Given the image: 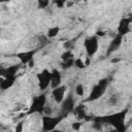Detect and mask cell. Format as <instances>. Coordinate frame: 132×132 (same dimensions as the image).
I'll return each mask as SVG.
<instances>
[{
	"mask_svg": "<svg viewBox=\"0 0 132 132\" xmlns=\"http://www.w3.org/2000/svg\"><path fill=\"white\" fill-rule=\"evenodd\" d=\"M126 114H127V109L118 111V112L112 113V114L104 116L101 118H96V121H98L102 124L110 125L118 131H124L126 129V127H125Z\"/></svg>",
	"mask_w": 132,
	"mask_h": 132,
	"instance_id": "6da1fadb",
	"label": "cell"
},
{
	"mask_svg": "<svg viewBox=\"0 0 132 132\" xmlns=\"http://www.w3.org/2000/svg\"><path fill=\"white\" fill-rule=\"evenodd\" d=\"M108 85H109L108 77H104V78L100 79L96 85L93 86V88L90 91V94L87 98V101H95V100H98L99 98H101L104 95Z\"/></svg>",
	"mask_w": 132,
	"mask_h": 132,
	"instance_id": "7a4b0ae2",
	"label": "cell"
},
{
	"mask_svg": "<svg viewBox=\"0 0 132 132\" xmlns=\"http://www.w3.org/2000/svg\"><path fill=\"white\" fill-rule=\"evenodd\" d=\"M98 37L99 36L97 34H95V35L87 37L84 40V47H85L86 54L90 58H92L98 52V48H99V38Z\"/></svg>",
	"mask_w": 132,
	"mask_h": 132,
	"instance_id": "3957f363",
	"label": "cell"
},
{
	"mask_svg": "<svg viewBox=\"0 0 132 132\" xmlns=\"http://www.w3.org/2000/svg\"><path fill=\"white\" fill-rule=\"evenodd\" d=\"M64 119L61 114L52 117V114H44L41 117V124H42V130L43 131H52L54 130Z\"/></svg>",
	"mask_w": 132,
	"mask_h": 132,
	"instance_id": "277c9868",
	"label": "cell"
},
{
	"mask_svg": "<svg viewBox=\"0 0 132 132\" xmlns=\"http://www.w3.org/2000/svg\"><path fill=\"white\" fill-rule=\"evenodd\" d=\"M46 106V96L45 94H40L38 96H36L33 101L32 104L29 108V113H39L42 112L44 110Z\"/></svg>",
	"mask_w": 132,
	"mask_h": 132,
	"instance_id": "5b68a950",
	"label": "cell"
},
{
	"mask_svg": "<svg viewBox=\"0 0 132 132\" xmlns=\"http://www.w3.org/2000/svg\"><path fill=\"white\" fill-rule=\"evenodd\" d=\"M61 107H60V112L59 114H61L62 117L66 118L70 112L73 111L74 107H75V102H74V98L72 94H69L68 96H66L64 98V100L61 102Z\"/></svg>",
	"mask_w": 132,
	"mask_h": 132,
	"instance_id": "8992f818",
	"label": "cell"
},
{
	"mask_svg": "<svg viewBox=\"0 0 132 132\" xmlns=\"http://www.w3.org/2000/svg\"><path fill=\"white\" fill-rule=\"evenodd\" d=\"M37 84L38 88L41 91L46 90L51 86V79H52V71L48 69H43L37 74Z\"/></svg>",
	"mask_w": 132,
	"mask_h": 132,
	"instance_id": "52a82bcc",
	"label": "cell"
},
{
	"mask_svg": "<svg viewBox=\"0 0 132 132\" xmlns=\"http://www.w3.org/2000/svg\"><path fill=\"white\" fill-rule=\"evenodd\" d=\"M131 24H132V13L128 16H124L120 20L118 28H117V33L120 35L125 36L131 31Z\"/></svg>",
	"mask_w": 132,
	"mask_h": 132,
	"instance_id": "ba28073f",
	"label": "cell"
},
{
	"mask_svg": "<svg viewBox=\"0 0 132 132\" xmlns=\"http://www.w3.org/2000/svg\"><path fill=\"white\" fill-rule=\"evenodd\" d=\"M36 51L35 50H30V51H24V52H20L18 53L15 56L16 58L20 60V62L22 64H30L33 61V57L35 55Z\"/></svg>",
	"mask_w": 132,
	"mask_h": 132,
	"instance_id": "9c48e42d",
	"label": "cell"
},
{
	"mask_svg": "<svg viewBox=\"0 0 132 132\" xmlns=\"http://www.w3.org/2000/svg\"><path fill=\"white\" fill-rule=\"evenodd\" d=\"M65 93H66V87L61 85V86L53 89V91H52V97H53L54 101L57 104H61V102L65 98Z\"/></svg>",
	"mask_w": 132,
	"mask_h": 132,
	"instance_id": "30bf717a",
	"label": "cell"
},
{
	"mask_svg": "<svg viewBox=\"0 0 132 132\" xmlns=\"http://www.w3.org/2000/svg\"><path fill=\"white\" fill-rule=\"evenodd\" d=\"M123 35H120V34H116L114 35V37L111 39V41L109 42V45H108V48H107V55H109V54H111V53H113V52H116L120 46H121V44H122V42H123Z\"/></svg>",
	"mask_w": 132,
	"mask_h": 132,
	"instance_id": "8fae6325",
	"label": "cell"
},
{
	"mask_svg": "<svg viewBox=\"0 0 132 132\" xmlns=\"http://www.w3.org/2000/svg\"><path fill=\"white\" fill-rule=\"evenodd\" d=\"M20 69V65H10L6 68L1 69V75L3 77H9V78H15L18 71Z\"/></svg>",
	"mask_w": 132,
	"mask_h": 132,
	"instance_id": "7c38bea8",
	"label": "cell"
},
{
	"mask_svg": "<svg viewBox=\"0 0 132 132\" xmlns=\"http://www.w3.org/2000/svg\"><path fill=\"white\" fill-rule=\"evenodd\" d=\"M62 82V74L58 69L52 70V79H51V88L55 89L59 86H61Z\"/></svg>",
	"mask_w": 132,
	"mask_h": 132,
	"instance_id": "4fadbf2b",
	"label": "cell"
},
{
	"mask_svg": "<svg viewBox=\"0 0 132 132\" xmlns=\"http://www.w3.org/2000/svg\"><path fill=\"white\" fill-rule=\"evenodd\" d=\"M75 116V118L77 120H82L86 118L87 113H86V109H85V106L84 104H78V105H75L73 111H72Z\"/></svg>",
	"mask_w": 132,
	"mask_h": 132,
	"instance_id": "5bb4252c",
	"label": "cell"
},
{
	"mask_svg": "<svg viewBox=\"0 0 132 132\" xmlns=\"http://www.w3.org/2000/svg\"><path fill=\"white\" fill-rule=\"evenodd\" d=\"M14 80H15V78H9V77H3L2 76V79H1V82H0L1 90L5 91V90H8L9 88H11L14 84Z\"/></svg>",
	"mask_w": 132,
	"mask_h": 132,
	"instance_id": "9a60e30c",
	"label": "cell"
},
{
	"mask_svg": "<svg viewBox=\"0 0 132 132\" xmlns=\"http://www.w3.org/2000/svg\"><path fill=\"white\" fill-rule=\"evenodd\" d=\"M119 101H120V96H119L118 93L111 94V95L108 97V99H107V103H108V105H110V106H117V105L119 104Z\"/></svg>",
	"mask_w": 132,
	"mask_h": 132,
	"instance_id": "2e32d148",
	"label": "cell"
},
{
	"mask_svg": "<svg viewBox=\"0 0 132 132\" xmlns=\"http://www.w3.org/2000/svg\"><path fill=\"white\" fill-rule=\"evenodd\" d=\"M60 32V28L58 26H55V27H51L48 28V30L46 31V38H54L58 35V33Z\"/></svg>",
	"mask_w": 132,
	"mask_h": 132,
	"instance_id": "e0dca14e",
	"label": "cell"
},
{
	"mask_svg": "<svg viewBox=\"0 0 132 132\" xmlns=\"http://www.w3.org/2000/svg\"><path fill=\"white\" fill-rule=\"evenodd\" d=\"M75 59L74 58V55H73V52L71 50H66L62 55H61V60L62 61H69V60H73Z\"/></svg>",
	"mask_w": 132,
	"mask_h": 132,
	"instance_id": "ac0fdd59",
	"label": "cell"
},
{
	"mask_svg": "<svg viewBox=\"0 0 132 132\" xmlns=\"http://www.w3.org/2000/svg\"><path fill=\"white\" fill-rule=\"evenodd\" d=\"M74 67H76L78 69H84L87 67V63L82 58H76L74 60Z\"/></svg>",
	"mask_w": 132,
	"mask_h": 132,
	"instance_id": "d6986e66",
	"label": "cell"
},
{
	"mask_svg": "<svg viewBox=\"0 0 132 132\" xmlns=\"http://www.w3.org/2000/svg\"><path fill=\"white\" fill-rule=\"evenodd\" d=\"M74 92H75V94L77 96H82L84 93H85V87H84V85L82 84H77L75 86V91Z\"/></svg>",
	"mask_w": 132,
	"mask_h": 132,
	"instance_id": "ffe728a7",
	"label": "cell"
},
{
	"mask_svg": "<svg viewBox=\"0 0 132 132\" xmlns=\"http://www.w3.org/2000/svg\"><path fill=\"white\" fill-rule=\"evenodd\" d=\"M37 1V5H38V8H46L48 5H50V2L51 0H36Z\"/></svg>",
	"mask_w": 132,
	"mask_h": 132,
	"instance_id": "44dd1931",
	"label": "cell"
},
{
	"mask_svg": "<svg viewBox=\"0 0 132 132\" xmlns=\"http://www.w3.org/2000/svg\"><path fill=\"white\" fill-rule=\"evenodd\" d=\"M65 2H66V0H54V4H55L57 7H59V8L64 7Z\"/></svg>",
	"mask_w": 132,
	"mask_h": 132,
	"instance_id": "7402d4cb",
	"label": "cell"
},
{
	"mask_svg": "<svg viewBox=\"0 0 132 132\" xmlns=\"http://www.w3.org/2000/svg\"><path fill=\"white\" fill-rule=\"evenodd\" d=\"M74 44H75V43H74V41H72V40H71V41H67V42L64 43V47H65L66 50H71V51H72V48L74 47Z\"/></svg>",
	"mask_w": 132,
	"mask_h": 132,
	"instance_id": "603a6c76",
	"label": "cell"
},
{
	"mask_svg": "<svg viewBox=\"0 0 132 132\" xmlns=\"http://www.w3.org/2000/svg\"><path fill=\"white\" fill-rule=\"evenodd\" d=\"M80 125H81V123H79V122L73 123V124H72V129H74V130H79Z\"/></svg>",
	"mask_w": 132,
	"mask_h": 132,
	"instance_id": "cb8c5ba5",
	"label": "cell"
},
{
	"mask_svg": "<svg viewBox=\"0 0 132 132\" xmlns=\"http://www.w3.org/2000/svg\"><path fill=\"white\" fill-rule=\"evenodd\" d=\"M0 1H1V2H2V3H4V2H8V1H9V0H0Z\"/></svg>",
	"mask_w": 132,
	"mask_h": 132,
	"instance_id": "d4e9b609",
	"label": "cell"
},
{
	"mask_svg": "<svg viewBox=\"0 0 132 132\" xmlns=\"http://www.w3.org/2000/svg\"><path fill=\"white\" fill-rule=\"evenodd\" d=\"M85 1H87V0H85Z\"/></svg>",
	"mask_w": 132,
	"mask_h": 132,
	"instance_id": "484cf974",
	"label": "cell"
}]
</instances>
